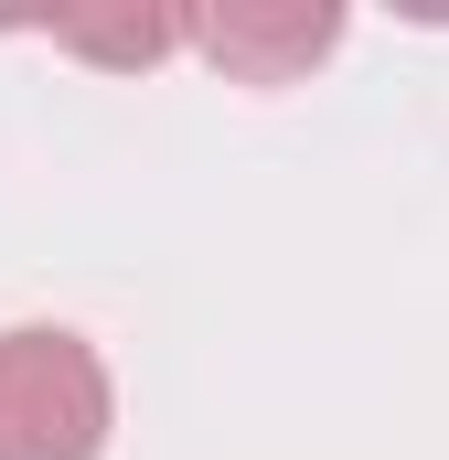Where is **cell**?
<instances>
[{
  "label": "cell",
  "instance_id": "1",
  "mask_svg": "<svg viewBox=\"0 0 449 460\" xmlns=\"http://www.w3.org/2000/svg\"><path fill=\"white\" fill-rule=\"evenodd\" d=\"M118 429V385L86 332L22 322L0 332V460H97Z\"/></svg>",
  "mask_w": 449,
  "mask_h": 460
},
{
  "label": "cell",
  "instance_id": "2",
  "mask_svg": "<svg viewBox=\"0 0 449 460\" xmlns=\"http://www.w3.org/2000/svg\"><path fill=\"white\" fill-rule=\"evenodd\" d=\"M193 43L235 86H289L342 43V11L332 0H224V11H193Z\"/></svg>",
  "mask_w": 449,
  "mask_h": 460
},
{
  "label": "cell",
  "instance_id": "3",
  "mask_svg": "<svg viewBox=\"0 0 449 460\" xmlns=\"http://www.w3.org/2000/svg\"><path fill=\"white\" fill-rule=\"evenodd\" d=\"M54 43L86 54V65H161L172 43H193V11H161V0H139V11H54Z\"/></svg>",
  "mask_w": 449,
  "mask_h": 460
}]
</instances>
